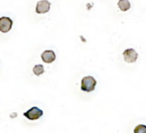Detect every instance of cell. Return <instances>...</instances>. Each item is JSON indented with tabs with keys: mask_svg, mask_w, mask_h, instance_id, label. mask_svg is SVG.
I'll list each match as a JSON object with an SVG mask.
<instances>
[{
	"mask_svg": "<svg viewBox=\"0 0 146 133\" xmlns=\"http://www.w3.org/2000/svg\"><path fill=\"white\" fill-rule=\"evenodd\" d=\"M96 85H97V81L92 76L85 77L81 80V90L83 91L91 92L94 91Z\"/></svg>",
	"mask_w": 146,
	"mask_h": 133,
	"instance_id": "1",
	"label": "cell"
},
{
	"mask_svg": "<svg viewBox=\"0 0 146 133\" xmlns=\"http://www.w3.org/2000/svg\"><path fill=\"white\" fill-rule=\"evenodd\" d=\"M42 115H43V111L37 107H33L31 109H29L28 111H27L26 113H24V116H26L27 119H28L30 120H38Z\"/></svg>",
	"mask_w": 146,
	"mask_h": 133,
	"instance_id": "2",
	"label": "cell"
},
{
	"mask_svg": "<svg viewBox=\"0 0 146 133\" xmlns=\"http://www.w3.org/2000/svg\"><path fill=\"white\" fill-rule=\"evenodd\" d=\"M124 61L127 63L135 62L138 59V53L133 49H127L123 52Z\"/></svg>",
	"mask_w": 146,
	"mask_h": 133,
	"instance_id": "3",
	"label": "cell"
},
{
	"mask_svg": "<svg viewBox=\"0 0 146 133\" xmlns=\"http://www.w3.org/2000/svg\"><path fill=\"white\" fill-rule=\"evenodd\" d=\"M13 25V21L10 18L3 16L0 18V31L2 32H8Z\"/></svg>",
	"mask_w": 146,
	"mask_h": 133,
	"instance_id": "4",
	"label": "cell"
},
{
	"mask_svg": "<svg viewBox=\"0 0 146 133\" xmlns=\"http://www.w3.org/2000/svg\"><path fill=\"white\" fill-rule=\"evenodd\" d=\"M50 3L47 0H41L37 3L36 5V12L38 14H44L50 10Z\"/></svg>",
	"mask_w": 146,
	"mask_h": 133,
	"instance_id": "5",
	"label": "cell"
},
{
	"mask_svg": "<svg viewBox=\"0 0 146 133\" xmlns=\"http://www.w3.org/2000/svg\"><path fill=\"white\" fill-rule=\"evenodd\" d=\"M42 60L45 63H51L56 60V54L53 50H45L41 55Z\"/></svg>",
	"mask_w": 146,
	"mask_h": 133,
	"instance_id": "6",
	"label": "cell"
},
{
	"mask_svg": "<svg viewBox=\"0 0 146 133\" xmlns=\"http://www.w3.org/2000/svg\"><path fill=\"white\" fill-rule=\"evenodd\" d=\"M118 7L121 11H127L130 9L131 4L128 0H119L118 2Z\"/></svg>",
	"mask_w": 146,
	"mask_h": 133,
	"instance_id": "7",
	"label": "cell"
},
{
	"mask_svg": "<svg viewBox=\"0 0 146 133\" xmlns=\"http://www.w3.org/2000/svg\"><path fill=\"white\" fill-rule=\"evenodd\" d=\"M44 67L42 65H36L33 67V73L37 76L41 75L42 73H44Z\"/></svg>",
	"mask_w": 146,
	"mask_h": 133,
	"instance_id": "8",
	"label": "cell"
},
{
	"mask_svg": "<svg viewBox=\"0 0 146 133\" xmlns=\"http://www.w3.org/2000/svg\"><path fill=\"white\" fill-rule=\"evenodd\" d=\"M134 133H146V126L144 125L137 126L134 129Z\"/></svg>",
	"mask_w": 146,
	"mask_h": 133,
	"instance_id": "9",
	"label": "cell"
}]
</instances>
